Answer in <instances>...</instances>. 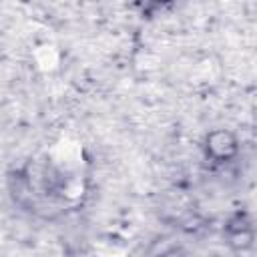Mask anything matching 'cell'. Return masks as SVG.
<instances>
[{
    "instance_id": "1",
    "label": "cell",
    "mask_w": 257,
    "mask_h": 257,
    "mask_svg": "<svg viewBox=\"0 0 257 257\" xmlns=\"http://www.w3.org/2000/svg\"><path fill=\"white\" fill-rule=\"evenodd\" d=\"M207 155L215 161H227L237 151V141L229 131H215L207 137Z\"/></svg>"
}]
</instances>
